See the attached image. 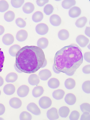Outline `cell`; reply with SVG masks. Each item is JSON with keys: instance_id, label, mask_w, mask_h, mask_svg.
I'll list each match as a JSON object with an SVG mask.
<instances>
[{"instance_id": "1", "label": "cell", "mask_w": 90, "mask_h": 120, "mask_svg": "<svg viewBox=\"0 0 90 120\" xmlns=\"http://www.w3.org/2000/svg\"><path fill=\"white\" fill-rule=\"evenodd\" d=\"M45 59L42 49L36 46H26L21 48L16 54L15 64L22 72L33 73L41 68Z\"/></svg>"}, {"instance_id": "2", "label": "cell", "mask_w": 90, "mask_h": 120, "mask_svg": "<svg viewBox=\"0 0 90 120\" xmlns=\"http://www.w3.org/2000/svg\"><path fill=\"white\" fill-rule=\"evenodd\" d=\"M83 61L82 50L76 45L73 44L64 47L57 52L54 64L57 71L69 73L76 70Z\"/></svg>"}, {"instance_id": "3", "label": "cell", "mask_w": 90, "mask_h": 120, "mask_svg": "<svg viewBox=\"0 0 90 120\" xmlns=\"http://www.w3.org/2000/svg\"><path fill=\"white\" fill-rule=\"evenodd\" d=\"M52 104V101L51 98L46 96L42 97L39 101V106L44 109L48 108L51 106Z\"/></svg>"}, {"instance_id": "4", "label": "cell", "mask_w": 90, "mask_h": 120, "mask_svg": "<svg viewBox=\"0 0 90 120\" xmlns=\"http://www.w3.org/2000/svg\"><path fill=\"white\" fill-rule=\"evenodd\" d=\"M37 33L39 35H44L46 34L49 31V28L46 24L41 23L38 24L35 28Z\"/></svg>"}, {"instance_id": "5", "label": "cell", "mask_w": 90, "mask_h": 120, "mask_svg": "<svg viewBox=\"0 0 90 120\" xmlns=\"http://www.w3.org/2000/svg\"><path fill=\"white\" fill-rule=\"evenodd\" d=\"M27 109L28 111L36 116H39L41 114L40 109L35 103H31L27 105Z\"/></svg>"}, {"instance_id": "6", "label": "cell", "mask_w": 90, "mask_h": 120, "mask_svg": "<svg viewBox=\"0 0 90 120\" xmlns=\"http://www.w3.org/2000/svg\"><path fill=\"white\" fill-rule=\"evenodd\" d=\"M47 116L49 120H56L59 117L57 110L54 107L48 110L47 113Z\"/></svg>"}, {"instance_id": "7", "label": "cell", "mask_w": 90, "mask_h": 120, "mask_svg": "<svg viewBox=\"0 0 90 120\" xmlns=\"http://www.w3.org/2000/svg\"><path fill=\"white\" fill-rule=\"evenodd\" d=\"M29 91V87L26 85H22L18 89L17 93L18 95L20 97L23 98L26 96Z\"/></svg>"}, {"instance_id": "8", "label": "cell", "mask_w": 90, "mask_h": 120, "mask_svg": "<svg viewBox=\"0 0 90 120\" xmlns=\"http://www.w3.org/2000/svg\"><path fill=\"white\" fill-rule=\"evenodd\" d=\"M76 41L77 44L81 47L86 46L89 42V39L83 35H80L76 38Z\"/></svg>"}, {"instance_id": "9", "label": "cell", "mask_w": 90, "mask_h": 120, "mask_svg": "<svg viewBox=\"0 0 90 120\" xmlns=\"http://www.w3.org/2000/svg\"><path fill=\"white\" fill-rule=\"evenodd\" d=\"M52 75L51 71L49 70L46 69L42 70L40 71L38 74L39 78L43 81L47 80Z\"/></svg>"}, {"instance_id": "10", "label": "cell", "mask_w": 90, "mask_h": 120, "mask_svg": "<svg viewBox=\"0 0 90 120\" xmlns=\"http://www.w3.org/2000/svg\"><path fill=\"white\" fill-rule=\"evenodd\" d=\"M80 8L77 6H74L70 9L69 11V15L70 17L75 18L79 17L81 14Z\"/></svg>"}, {"instance_id": "11", "label": "cell", "mask_w": 90, "mask_h": 120, "mask_svg": "<svg viewBox=\"0 0 90 120\" xmlns=\"http://www.w3.org/2000/svg\"><path fill=\"white\" fill-rule=\"evenodd\" d=\"M9 104L12 108L17 109L21 107L22 105V102L21 99L19 98L14 97L10 100Z\"/></svg>"}, {"instance_id": "12", "label": "cell", "mask_w": 90, "mask_h": 120, "mask_svg": "<svg viewBox=\"0 0 90 120\" xmlns=\"http://www.w3.org/2000/svg\"><path fill=\"white\" fill-rule=\"evenodd\" d=\"M28 36V34L27 32L25 30H22L17 32L16 35V38L18 41L22 42L26 40Z\"/></svg>"}, {"instance_id": "13", "label": "cell", "mask_w": 90, "mask_h": 120, "mask_svg": "<svg viewBox=\"0 0 90 120\" xmlns=\"http://www.w3.org/2000/svg\"><path fill=\"white\" fill-rule=\"evenodd\" d=\"M2 40L5 45H9L13 44L14 41V38L12 34H7L3 36Z\"/></svg>"}, {"instance_id": "14", "label": "cell", "mask_w": 90, "mask_h": 120, "mask_svg": "<svg viewBox=\"0 0 90 120\" xmlns=\"http://www.w3.org/2000/svg\"><path fill=\"white\" fill-rule=\"evenodd\" d=\"M50 23L54 26H58L61 24V19L58 15L54 14L52 15L49 19Z\"/></svg>"}, {"instance_id": "15", "label": "cell", "mask_w": 90, "mask_h": 120, "mask_svg": "<svg viewBox=\"0 0 90 120\" xmlns=\"http://www.w3.org/2000/svg\"><path fill=\"white\" fill-rule=\"evenodd\" d=\"M64 100L65 102L69 105H72L76 103V98L75 96L72 93H68L66 96Z\"/></svg>"}, {"instance_id": "16", "label": "cell", "mask_w": 90, "mask_h": 120, "mask_svg": "<svg viewBox=\"0 0 90 120\" xmlns=\"http://www.w3.org/2000/svg\"><path fill=\"white\" fill-rule=\"evenodd\" d=\"M15 91V87L12 84H8L5 85L3 89L4 92L7 95H10L13 94Z\"/></svg>"}, {"instance_id": "17", "label": "cell", "mask_w": 90, "mask_h": 120, "mask_svg": "<svg viewBox=\"0 0 90 120\" xmlns=\"http://www.w3.org/2000/svg\"><path fill=\"white\" fill-rule=\"evenodd\" d=\"M28 82L29 84L32 86H37L40 82L39 78L37 75L32 74L29 77Z\"/></svg>"}, {"instance_id": "18", "label": "cell", "mask_w": 90, "mask_h": 120, "mask_svg": "<svg viewBox=\"0 0 90 120\" xmlns=\"http://www.w3.org/2000/svg\"><path fill=\"white\" fill-rule=\"evenodd\" d=\"M35 7L34 5L32 3H26L22 8L23 12L27 14H29L32 13L34 10Z\"/></svg>"}, {"instance_id": "19", "label": "cell", "mask_w": 90, "mask_h": 120, "mask_svg": "<svg viewBox=\"0 0 90 120\" xmlns=\"http://www.w3.org/2000/svg\"><path fill=\"white\" fill-rule=\"evenodd\" d=\"M44 89L41 86H38L35 87L33 90L32 94L35 98H38L41 96L43 94Z\"/></svg>"}, {"instance_id": "20", "label": "cell", "mask_w": 90, "mask_h": 120, "mask_svg": "<svg viewBox=\"0 0 90 120\" xmlns=\"http://www.w3.org/2000/svg\"><path fill=\"white\" fill-rule=\"evenodd\" d=\"M48 85L50 88L52 89H55L59 87L60 82L57 79L52 78L49 80L48 83Z\"/></svg>"}, {"instance_id": "21", "label": "cell", "mask_w": 90, "mask_h": 120, "mask_svg": "<svg viewBox=\"0 0 90 120\" xmlns=\"http://www.w3.org/2000/svg\"><path fill=\"white\" fill-rule=\"evenodd\" d=\"M49 44V41L48 39L45 38H40L37 42V45L38 47L41 49H45L48 46Z\"/></svg>"}, {"instance_id": "22", "label": "cell", "mask_w": 90, "mask_h": 120, "mask_svg": "<svg viewBox=\"0 0 90 120\" xmlns=\"http://www.w3.org/2000/svg\"><path fill=\"white\" fill-rule=\"evenodd\" d=\"M65 94V92L63 90L59 89L54 91L52 93L53 98L57 100L62 99Z\"/></svg>"}, {"instance_id": "23", "label": "cell", "mask_w": 90, "mask_h": 120, "mask_svg": "<svg viewBox=\"0 0 90 120\" xmlns=\"http://www.w3.org/2000/svg\"><path fill=\"white\" fill-rule=\"evenodd\" d=\"M70 111L69 108L66 106H64L60 108L58 111V114L62 118H66L69 115Z\"/></svg>"}, {"instance_id": "24", "label": "cell", "mask_w": 90, "mask_h": 120, "mask_svg": "<svg viewBox=\"0 0 90 120\" xmlns=\"http://www.w3.org/2000/svg\"><path fill=\"white\" fill-rule=\"evenodd\" d=\"M76 85L75 80L72 78H69L66 80L64 83L65 86L66 88L71 90L74 88Z\"/></svg>"}, {"instance_id": "25", "label": "cell", "mask_w": 90, "mask_h": 120, "mask_svg": "<svg viewBox=\"0 0 90 120\" xmlns=\"http://www.w3.org/2000/svg\"><path fill=\"white\" fill-rule=\"evenodd\" d=\"M18 78V75L15 73L11 72L8 74L6 76L5 80L8 83H13L15 82Z\"/></svg>"}, {"instance_id": "26", "label": "cell", "mask_w": 90, "mask_h": 120, "mask_svg": "<svg viewBox=\"0 0 90 120\" xmlns=\"http://www.w3.org/2000/svg\"><path fill=\"white\" fill-rule=\"evenodd\" d=\"M69 33L67 30L63 29L60 31L58 34V36L60 39L62 41H65L69 37Z\"/></svg>"}, {"instance_id": "27", "label": "cell", "mask_w": 90, "mask_h": 120, "mask_svg": "<svg viewBox=\"0 0 90 120\" xmlns=\"http://www.w3.org/2000/svg\"><path fill=\"white\" fill-rule=\"evenodd\" d=\"M44 18V15L41 12L37 11L35 12L33 15L32 19L34 22L37 23L41 22Z\"/></svg>"}, {"instance_id": "28", "label": "cell", "mask_w": 90, "mask_h": 120, "mask_svg": "<svg viewBox=\"0 0 90 120\" xmlns=\"http://www.w3.org/2000/svg\"><path fill=\"white\" fill-rule=\"evenodd\" d=\"M21 49L20 46L18 45H15L12 46L9 49V53L13 57H15L17 52Z\"/></svg>"}, {"instance_id": "29", "label": "cell", "mask_w": 90, "mask_h": 120, "mask_svg": "<svg viewBox=\"0 0 90 120\" xmlns=\"http://www.w3.org/2000/svg\"><path fill=\"white\" fill-rule=\"evenodd\" d=\"M87 19L85 17H83L78 19L76 21L75 25L78 28H82L85 25L87 22Z\"/></svg>"}, {"instance_id": "30", "label": "cell", "mask_w": 90, "mask_h": 120, "mask_svg": "<svg viewBox=\"0 0 90 120\" xmlns=\"http://www.w3.org/2000/svg\"><path fill=\"white\" fill-rule=\"evenodd\" d=\"M15 15L14 12L12 11H9L6 13L4 16L5 21L8 22L12 21L14 19Z\"/></svg>"}, {"instance_id": "31", "label": "cell", "mask_w": 90, "mask_h": 120, "mask_svg": "<svg viewBox=\"0 0 90 120\" xmlns=\"http://www.w3.org/2000/svg\"><path fill=\"white\" fill-rule=\"evenodd\" d=\"M76 1L73 0H66L62 2V6L65 9H67L71 8L73 6L76 4Z\"/></svg>"}, {"instance_id": "32", "label": "cell", "mask_w": 90, "mask_h": 120, "mask_svg": "<svg viewBox=\"0 0 90 120\" xmlns=\"http://www.w3.org/2000/svg\"><path fill=\"white\" fill-rule=\"evenodd\" d=\"M9 8L8 3L5 0L0 1V12H4L6 11Z\"/></svg>"}, {"instance_id": "33", "label": "cell", "mask_w": 90, "mask_h": 120, "mask_svg": "<svg viewBox=\"0 0 90 120\" xmlns=\"http://www.w3.org/2000/svg\"><path fill=\"white\" fill-rule=\"evenodd\" d=\"M32 118L31 115L26 111L22 112L19 116L20 119L21 120H31Z\"/></svg>"}, {"instance_id": "34", "label": "cell", "mask_w": 90, "mask_h": 120, "mask_svg": "<svg viewBox=\"0 0 90 120\" xmlns=\"http://www.w3.org/2000/svg\"><path fill=\"white\" fill-rule=\"evenodd\" d=\"M54 10L53 7L52 5L48 4L44 8V11L46 15H49L53 13Z\"/></svg>"}, {"instance_id": "35", "label": "cell", "mask_w": 90, "mask_h": 120, "mask_svg": "<svg viewBox=\"0 0 90 120\" xmlns=\"http://www.w3.org/2000/svg\"><path fill=\"white\" fill-rule=\"evenodd\" d=\"M90 82L88 81L85 82L82 86V88L83 91L86 94L90 93Z\"/></svg>"}, {"instance_id": "36", "label": "cell", "mask_w": 90, "mask_h": 120, "mask_svg": "<svg viewBox=\"0 0 90 120\" xmlns=\"http://www.w3.org/2000/svg\"><path fill=\"white\" fill-rule=\"evenodd\" d=\"M16 23L17 26L20 28L24 27L26 25V23L23 19L21 18H19L16 19Z\"/></svg>"}, {"instance_id": "37", "label": "cell", "mask_w": 90, "mask_h": 120, "mask_svg": "<svg viewBox=\"0 0 90 120\" xmlns=\"http://www.w3.org/2000/svg\"><path fill=\"white\" fill-rule=\"evenodd\" d=\"M24 0H11V3L14 7L18 8L21 7L24 2Z\"/></svg>"}, {"instance_id": "38", "label": "cell", "mask_w": 90, "mask_h": 120, "mask_svg": "<svg viewBox=\"0 0 90 120\" xmlns=\"http://www.w3.org/2000/svg\"><path fill=\"white\" fill-rule=\"evenodd\" d=\"M80 108L82 112H87L90 113V105L89 104L85 103L80 105Z\"/></svg>"}, {"instance_id": "39", "label": "cell", "mask_w": 90, "mask_h": 120, "mask_svg": "<svg viewBox=\"0 0 90 120\" xmlns=\"http://www.w3.org/2000/svg\"><path fill=\"white\" fill-rule=\"evenodd\" d=\"M80 116L79 113L78 111H74L71 113L69 116V119L71 120H78Z\"/></svg>"}, {"instance_id": "40", "label": "cell", "mask_w": 90, "mask_h": 120, "mask_svg": "<svg viewBox=\"0 0 90 120\" xmlns=\"http://www.w3.org/2000/svg\"><path fill=\"white\" fill-rule=\"evenodd\" d=\"M1 49L0 48V73L2 71L5 59L4 53Z\"/></svg>"}, {"instance_id": "41", "label": "cell", "mask_w": 90, "mask_h": 120, "mask_svg": "<svg viewBox=\"0 0 90 120\" xmlns=\"http://www.w3.org/2000/svg\"><path fill=\"white\" fill-rule=\"evenodd\" d=\"M80 120H90V113L87 112H83L82 115Z\"/></svg>"}, {"instance_id": "42", "label": "cell", "mask_w": 90, "mask_h": 120, "mask_svg": "<svg viewBox=\"0 0 90 120\" xmlns=\"http://www.w3.org/2000/svg\"><path fill=\"white\" fill-rule=\"evenodd\" d=\"M90 65H87L84 66L82 69L83 72L86 74H90Z\"/></svg>"}, {"instance_id": "43", "label": "cell", "mask_w": 90, "mask_h": 120, "mask_svg": "<svg viewBox=\"0 0 90 120\" xmlns=\"http://www.w3.org/2000/svg\"><path fill=\"white\" fill-rule=\"evenodd\" d=\"M49 2V0H37L36 1V3L38 6L41 7Z\"/></svg>"}, {"instance_id": "44", "label": "cell", "mask_w": 90, "mask_h": 120, "mask_svg": "<svg viewBox=\"0 0 90 120\" xmlns=\"http://www.w3.org/2000/svg\"><path fill=\"white\" fill-rule=\"evenodd\" d=\"M84 57L85 60L89 63L90 62V52H86L84 55Z\"/></svg>"}, {"instance_id": "45", "label": "cell", "mask_w": 90, "mask_h": 120, "mask_svg": "<svg viewBox=\"0 0 90 120\" xmlns=\"http://www.w3.org/2000/svg\"><path fill=\"white\" fill-rule=\"evenodd\" d=\"M5 108L2 104L0 103V116L3 115L5 112Z\"/></svg>"}, {"instance_id": "46", "label": "cell", "mask_w": 90, "mask_h": 120, "mask_svg": "<svg viewBox=\"0 0 90 120\" xmlns=\"http://www.w3.org/2000/svg\"><path fill=\"white\" fill-rule=\"evenodd\" d=\"M85 34L88 37H90V27H87L85 30Z\"/></svg>"}, {"instance_id": "47", "label": "cell", "mask_w": 90, "mask_h": 120, "mask_svg": "<svg viewBox=\"0 0 90 120\" xmlns=\"http://www.w3.org/2000/svg\"><path fill=\"white\" fill-rule=\"evenodd\" d=\"M5 29L2 26L0 25V36L2 35L4 33Z\"/></svg>"}, {"instance_id": "48", "label": "cell", "mask_w": 90, "mask_h": 120, "mask_svg": "<svg viewBox=\"0 0 90 120\" xmlns=\"http://www.w3.org/2000/svg\"><path fill=\"white\" fill-rule=\"evenodd\" d=\"M52 68L54 72L55 73L57 74H59L61 72L59 71H57V70L56 69L55 67L54 64H53Z\"/></svg>"}, {"instance_id": "49", "label": "cell", "mask_w": 90, "mask_h": 120, "mask_svg": "<svg viewBox=\"0 0 90 120\" xmlns=\"http://www.w3.org/2000/svg\"><path fill=\"white\" fill-rule=\"evenodd\" d=\"M4 83V80L3 78L1 76H0V87L3 85Z\"/></svg>"}, {"instance_id": "50", "label": "cell", "mask_w": 90, "mask_h": 120, "mask_svg": "<svg viewBox=\"0 0 90 120\" xmlns=\"http://www.w3.org/2000/svg\"><path fill=\"white\" fill-rule=\"evenodd\" d=\"M76 71V70H75L71 73H66L65 74L66 75L68 76H72L74 74L75 72Z\"/></svg>"}, {"instance_id": "51", "label": "cell", "mask_w": 90, "mask_h": 120, "mask_svg": "<svg viewBox=\"0 0 90 120\" xmlns=\"http://www.w3.org/2000/svg\"><path fill=\"white\" fill-rule=\"evenodd\" d=\"M14 68L15 69L16 71L18 73H22V72L20 71L17 68L15 64L14 65Z\"/></svg>"}, {"instance_id": "52", "label": "cell", "mask_w": 90, "mask_h": 120, "mask_svg": "<svg viewBox=\"0 0 90 120\" xmlns=\"http://www.w3.org/2000/svg\"><path fill=\"white\" fill-rule=\"evenodd\" d=\"M47 64V61L46 59H45L44 64L41 68H43L45 67Z\"/></svg>"}, {"instance_id": "53", "label": "cell", "mask_w": 90, "mask_h": 120, "mask_svg": "<svg viewBox=\"0 0 90 120\" xmlns=\"http://www.w3.org/2000/svg\"><path fill=\"white\" fill-rule=\"evenodd\" d=\"M2 119H4L3 118H0V120H2Z\"/></svg>"}, {"instance_id": "54", "label": "cell", "mask_w": 90, "mask_h": 120, "mask_svg": "<svg viewBox=\"0 0 90 120\" xmlns=\"http://www.w3.org/2000/svg\"><path fill=\"white\" fill-rule=\"evenodd\" d=\"M1 92L0 90V96L1 95Z\"/></svg>"}]
</instances>
